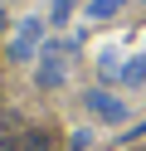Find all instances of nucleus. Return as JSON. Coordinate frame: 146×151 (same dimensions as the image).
<instances>
[{"instance_id": "nucleus-1", "label": "nucleus", "mask_w": 146, "mask_h": 151, "mask_svg": "<svg viewBox=\"0 0 146 151\" xmlns=\"http://www.w3.org/2000/svg\"><path fill=\"white\" fill-rule=\"evenodd\" d=\"M88 112H93V117H102L107 127L127 122V102H122V98H112V93H102V88H93V93H88Z\"/></svg>"}, {"instance_id": "nucleus-2", "label": "nucleus", "mask_w": 146, "mask_h": 151, "mask_svg": "<svg viewBox=\"0 0 146 151\" xmlns=\"http://www.w3.org/2000/svg\"><path fill=\"white\" fill-rule=\"evenodd\" d=\"M63 44H44V59H39V88H58V83H63Z\"/></svg>"}, {"instance_id": "nucleus-3", "label": "nucleus", "mask_w": 146, "mask_h": 151, "mask_svg": "<svg viewBox=\"0 0 146 151\" xmlns=\"http://www.w3.org/2000/svg\"><path fill=\"white\" fill-rule=\"evenodd\" d=\"M34 49H39V20H29L24 29L15 34V44H10V54H15V59H29Z\"/></svg>"}, {"instance_id": "nucleus-4", "label": "nucleus", "mask_w": 146, "mask_h": 151, "mask_svg": "<svg viewBox=\"0 0 146 151\" xmlns=\"http://www.w3.org/2000/svg\"><path fill=\"white\" fill-rule=\"evenodd\" d=\"M122 5H127V0H93V5H88V20H97V24H102V20H117Z\"/></svg>"}, {"instance_id": "nucleus-5", "label": "nucleus", "mask_w": 146, "mask_h": 151, "mask_svg": "<svg viewBox=\"0 0 146 151\" xmlns=\"http://www.w3.org/2000/svg\"><path fill=\"white\" fill-rule=\"evenodd\" d=\"M19 146H24V151H54V137H49V132H24Z\"/></svg>"}, {"instance_id": "nucleus-6", "label": "nucleus", "mask_w": 146, "mask_h": 151, "mask_svg": "<svg viewBox=\"0 0 146 151\" xmlns=\"http://www.w3.org/2000/svg\"><path fill=\"white\" fill-rule=\"evenodd\" d=\"M73 5H78V0H54V10H49V20H54V24H63L68 15H73Z\"/></svg>"}, {"instance_id": "nucleus-7", "label": "nucleus", "mask_w": 146, "mask_h": 151, "mask_svg": "<svg viewBox=\"0 0 146 151\" xmlns=\"http://www.w3.org/2000/svg\"><path fill=\"white\" fill-rule=\"evenodd\" d=\"M122 78H127V83H141V78H146V59H132V63L122 68Z\"/></svg>"}, {"instance_id": "nucleus-8", "label": "nucleus", "mask_w": 146, "mask_h": 151, "mask_svg": "<svg viewBox=\"0 0 146 151\" xmlns=\"http://www.w3.org/2000/svg\"><path fill=\"white\" fill-rule=\"evenodd\" d=\"M0 151H24V146H19V141H10V137H5V141H0Z\"/></svg>"}]
</instances>
